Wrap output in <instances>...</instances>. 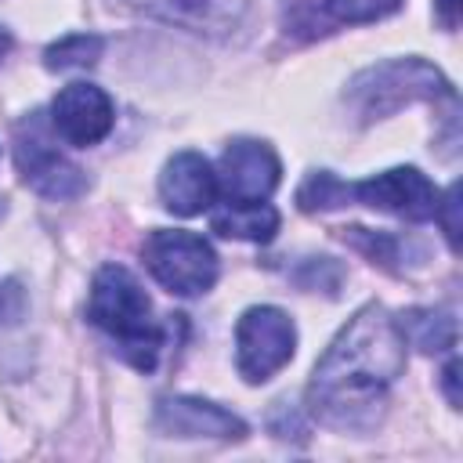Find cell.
I'll use <instances>...</instances> for the list:
<instances>
[{"mask_svg": "<svg viewBox=\"0 0 463 463\" xmlns=\"http://www.w3.org/2000/svg\"><path fill=\"white\" fill-rule=\"evenodd\" d=\"M210 228L217 235H228V239L268 242L279 232V210L268 206L264 199H257V203H235V199H228L221 210H213Z\"/></svg>", "mask_w": 463, "mask_h": 463, "instance_id": "cell-13", "label": "cell"}, {"mask_svg": "<svg viewBox=\"0 0 463 463\" xmlns=\"http://www.w3.org/2000/svg\"><path fill=\"white\" fill-rule=\"evenodd\" d=\"M163 206L177 217H195L217 199V174L199 152H177L159 174Z\"/></svg>", "mask_w": 463, "mask_h": 463, "instance_id": "cell-11", "label": "cell"}, {"mask_svg": "<svg viewBox=\"0 0 463 463\" xmlns=\"http://www.w3.org/2000/svg\"><path fill=\"white\" fill-rule=\"evenodd\" d=\"M105 51V40L98 33H72L58 43H51L43 51V65L54 69V72H69V69H87L101 58Z\"/></svg>", "mask_w": 463, "mask_h": 463, "instance_id": "cell-15", "label": "cell"}, {"mask_svg": "<svg viewBox=\"0 0 463 463\" xmlns=\"http://www.w3.org/2000/svg\"><path fill=\"white\" fill-rule=\"evenodd\" d=\"M293 347H297V329L282 307L257 304L242 311L235 326V365L246 383L271 380L293 358Z\"/></svg>", "mask_w": 463, "mask_h": 463, "instance_id": "cell-5", "label": "cell"}, {"mask_svg": "<svg viewBox=\"0 0 463 463\" xmlns=\"http://www.w3.org/2000/svg\"><path fill=\"white\" fill-rule=\"evenodd\" d=\"M87 315L98 329H105L119 354L148 373L159 358L163 347V329L152 322V304L141 289V282L134 279V271H127L123 264H105L98 268L94 282H90V300H87Z\"/></svg>", "mask_w": 463, "mask_h": 463, "instance_id": "cell-2", "label": "cell"}, {"mask_svg": "<svg viewBox=\"0 0 463 463\" xmlns=\"http://www.w3.org/2000/svg\"><path fill=\"white\" fill-rule=\"evenodd\" d=\"M344 239L354 242L365 257H373V264L380 260L383 268H394V260H398V239L387 232H369V228L354 224V228H344Z\"/></svg>", "mask_w": 463, "mask_h": 463, "instance_id": "cell-18", "label": "cell"}, {"mask_svg": "<svg viewBox=\"0 0 463 463\" xmlns=\"http://www.w3.org/2000/svg\"><path fill=\"white\" fill-rule=\"evenodd\" d=\"M347 199H354V195H351V184H347V181H340V177H336V174H329V170H315V174H307V177H304V184L297 188V206H300V210H307V213L344 206Z\"/></svg>", "mask_w": 463, "mask_h": 463, "instance_id": "cell-16", "label": "cell"}, {"mask_svg": "<svg viewBox=\"0 0 463 463\" xmlns=\"http://www.w3.org/2000/svg\"><path fill=\"white\" fill-rule=\"evenodd\" d=\"M7 51H11V33H7L4 25H0V61L7 58Z\"/></svg>", "mask_w": 463, "mask_h": 463, "instance_id": "cell-22", "label": "cell"}, {"mask_svg": "<svg viewBox=\"0 0 463 463\" xmlns=\"http://www.w3.org/2000/svg\"><path fill=\"white\" fill-rule=\"evenodd\" d=\"M398 7H402V0H326V14L336 22H351V25L376 22Z\"/></svg>", "mask_w": 463, "mask_h": 463, "instance_id": "cell-17", "label": "cell"}, {"mask_svg": "<svg viewBox=\"0 0 463 463\" xmlns=\"http://www.w3.org/2000/svg\"><path fill=\"white\" fill-rule=\"evenodd\" d=\"M402 340H409L412 347H420L423 354H438L456 347V318L449 311L438 307H409L394 318Z\"/></svg>", "mask_w": 463, "mask_h": 463, "instance_id": "cell-14", "label": "cell"}, {"mask_svg": "<svg viewBox=\"0 0 463 463\" xmlns=\"http://www.w3.org/2000/svg\"><path fill=\"white\" fill-rule=\"evenodd\" d=\"M438 14H441V22L452 29V25L459 22V0H438Z\"/></svg>", "mask_w": 463, "mask_h": 463, "instance_id": "cell-21", "label": "cell"}, {"mask_svg": "<svg viewBox=\"0 0 463 463\" xmlns=\"http://www.w3.org/2000/svg\"><path fill=\"white\" fill-rule=\"evenodd\" d=\"M402 369L405 340L394 318L380 304H365L318 358L307 387L311 412L340 430L376 423Z\"/></svg>", "mask_w": 463, "mask_h": 463, "instance_id": "cell-1", "label": "cell"}, {"mask_svg": "<svg viewBox=\"0 0 463 463\" xmlns=\"http://www.w3.org/2000/svg\"><path fill=\"white\" fill-rule=\"evenodd\" d=\"M137 7H145L148 14L163 18V22H177L184 29H195V33H221V29H232L250 0H130Z\"/></svg>", "mask_w": 463, "mask_h": 463, "instance_id": "cell-12", "label": "cell"}, {"mask_svg": "<svg viewBox=\"0 0 463 463\" xmlns=\"http://www.w3.org/2000/svg\"><path fill=\"white\" fill-rule=\"evenodd\" d=\"M14 163L22 181L47 199H76L87 192V174L65 152H58L40 116H29L14 130Z\"/></svg>", "mask_w": 463, "mask_h": 463, "instance_id": "cell-6", "label": "cell"}, {"mask_svg": "<svg viewBox=\"0 0 463 463\" xmlns=\"http://www.w3.org/2000/svg\"><path fill=\"white\" fill-rule=\"evenodd\" d=\"M441 383H445L449 405L459 409V358H449V365H445V373H441Z\"/></svg>", "mask_w": 463, "mask_h": 463, "instance_id": "cell-20", "label": "cell"}, {"mask_svg": "<svg viewBox=\"0 0 463 463\" xmlns=\"http://www.w3.org/2000/svg\"><path fill=\"white\" fill-rule=\"evenodd\" d=\"M434 217H441V228H445V239L452 250H459V184H449L445 195H438V210Z\"/></svg>", "mask_w": 463, "mask_h": 463, "instance_id": "cell-19", "label": "cell"}, {"mask_svg": "<svg viewBox=\"0 0 463 463\" xmlns=\"http://www.w3.org/2000/svg\"><path fill=\"white\" fill-rule=\"evenodd\" d=\"M145 268L152 271V279L163 289H170L177 297H195V293H206L213 286L217 253L195 232L159 228L145 239Z\"/></svg>", "mask_w": 463, "mask_h": 463, "instance_id": "cell-4", "label": "cell"}, {"mask_svg": "<svg viewBox=\"0 0 463 463\" xmlns=\"http://www.w3.org/2000/svg\"><path fill=\"white\" fill-rule=\"evenodd\" d=\"M279 177H282V163L271 152V145L253 141V137H239L221 156L217 192H224L235 203H257L279 188Z\"/></svg>", "mask_w": 463, "mask_h": 463, "instance_id": "cell-8", "label": "cell"}, {"mask_svg": "<svg viewBox=\"0 0 463 463\" xmlns=\"http://www.w3.org/2000/svg\"><path fill=\"white\" fill-rule=\"evenodd\" d=\"M344 98L369 123V119L398 112L402 105H409L416 98L438 101V98H456V94H452L449 80L430 61H423V58H394V61H383V65H373V69L358 72Z\"/></svg>", "mask_w": 463, "mask_h": 463, "instance_id": "cell-3", "label": "cell"}, {"mask_svg": "<svg viewBox=\"0 0 463 463\" xmlns=\"http://www.w3.org/2000/svg\"><path fill=\"white\" fill-rule=\"evenodd\" d=\"M351 195L369 203L373 210L405 217V221H430L438 210V188L416 166H394L376 177L351 184Z\"/></svg>", "mask_w": 463, "mask_h": 463, "instance_id": "cell-9", "label": "cell"}, {"mask_svg": "<svg viewBox=\"0 0 463 463\" xmlns=\"http://www.w3.org/2000/svg\"><path fill=\"white\" fill-rule=\"evenodd\" d=\"M112 123H116V105L98 83L76 80L61 87L51 101V127L58 130V137H65L76 148H87L109 137Z\"/></svg>", "mask_w": 463, "mask_h": 463, "instance_id": "cell-7", "label": "cell"}, {"mask_svg": "<svg viewBox=\"0 0 463 463\" xmlns=\"http://www.w3.org/2000/svg\"><path fill=\"white\" fill-rule=\"evenodd\" d=\"M156 427L174 438H224V441L246 438V423L235 412L206 398H188V394L163 398L156 405Z\"/></svg>", "mask_w": 463, "mask_h": 463, "instance_id": "cell-10", "label": "cell"}]
</instances>
